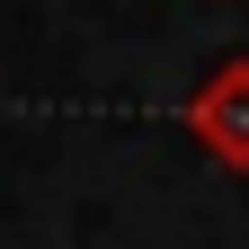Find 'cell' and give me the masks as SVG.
<instances>
[{
  "label": "cell",
  "mask_w": 249,
  "mask_h": 249,
  "mask_svg": "<svg viewBox=\"0 0 249 249\" xmlns=\"http://www.w3.org/2000/svg\"><path fill=\"white\" fill-rule=\"evenodd\" d=\"M187 134L213 169H249V53H231L223 71L196 80V98H187Z\"/></svg>",
  "instance_id": "1"
}]
</instances>
